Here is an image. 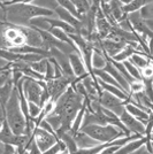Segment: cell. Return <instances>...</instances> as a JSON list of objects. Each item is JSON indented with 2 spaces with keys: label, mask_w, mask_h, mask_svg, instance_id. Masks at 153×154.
<instances>
[{
  "label": "cell",
  "mask_w": 153,
  "mask_h": 154,
  "mask_svg": "<svg viewBox=\"0 0 153 154\" xmlns=\"http://www.w3.org/2000/svg\"><path fill=\"white\" fill-rule=\"evenodd\" d=\"M4 23H5V22H1V21H0V28H1V26H2Z\"/></svg>",
  "instance_id": "cell-43"
},
{
  "label": "cell",
  "mask_w": 153,
  "mask_h": 154,
  "mask_svg": "<svg viewBox=\"0 0 153 154\" xmlns=\"http://www.w3.org/2000/svg\"><path fill=\"white\" fill-rule=\"evenodd\" d=\"M57 2H58V5H59V7L66 9L67 12H69L71 15H74V16L77 17L80 21H82V16L77 12L76 6H75V4H74L71 0H57Z\"/></svg>",
  "instance_id": "cell-22"
},
{
  "label": "cell",
  "mask_w": 153,
  "mask_h": 154,
  "mask_svg": "<svg viewBox=\"0 0 153 154\" xmlns=\"http://www.w3.org/2000/svg\"><path fill=\"white\" fill-rule=\"evenodd\" d=\"M107 60L105 58V55L100 52L93 51L92 57H91V68L93 69H104V67L106 66Z\"/></svg>",
  "instance_id": "cell-21"
},
{
  "label": "cell",
  "mask_w": 153,
  "mask_h": 154,
  "mask_svg": "<svg viewBox=\"0 0 153 154\" xmlns=\"http://www.w3.org/2000/svg\"><path fill=\"white\" fill-rule=\"evenodd\" d=\"M28 64L30 66V68H31L32 70H35L36 72H38V74L44 76L45 70H46V64H47V58H43L42 60H39V61L30 62V63Z\"/></svg>",
  "instance_id": "cell-28"
},
{
  "label": "cell",
  "mask_w": 153,
  "mask_h": 154,
  "mask_svg": "<svg viewBox=\"0 0 153 154\" xmlns=\"http://www.w3.org/2000/svg\"><path fill=\"white\" fill-rule=\"evenodd\" d=\"M11 66H12V62H8L5 59L0 58V70H1V69H5V68H8V67H11Z\"/></svg>",
  "instance_id": "cell-36"
},
{
  "label": "cell",
  "mask_w": 153,
  "mask_h": 154,
  "mask_svg": "<svg viewBox=\"0 0 153 154\" xmlns=\"http://www.w3.org/2000/svg\"><path fill=\"white\" fill-rule=\"evenodd\" d=\"M6 22L16 26H29V23L35 17H53L54 12L44 9L33 4H15L5 6Z\"/></svg>",
  "instance_id": "cell-2"
},
{
  "label": "cell",
  "mask_w": 153,
  "mask_h": 154,
  "mask_svg": "<svg viewBox=\"0 0 153 154\" xmlns=\"http://www.w3.org/2000/svg\"><path fill=\"white\" fill-rule=\"evenodd\" d=\"M54 14H57V16L59 20H61V21H64L66 23L70 24L71 26H74V28L76 29L77 33H78L81 26H82V22L77 19V17H75V16L71 15L69 12H67L66 9H64V8H61V7H59V6L54 9Z\"/></svg>",
  "instance_id": "cell-15"
},
{
  "label": "cell",
  "mask_w": 153,
  "mask_h": 154,
  "mask_svg": "<svg viewBox=\"0 0 153 154\" xmlns=\"http://www.w3.org/2000/svg\"><path fill=\"white\" fill-rule=\"evenodd\" d=\"M0 21L6 22V9H5V6L1 2H0Z\"/></svg>",
  "instance_id": "cell-35"
},
{
  "label": "cell",
  "mask_w": 153,
  "mask_h": 154,
  "mask_svg": "<svg viewBox=\"0 0 153 154\" xmlns=\"http://www.w3.org/2000/svg\"><path fill=\"white\" fill-rule=\"evenodd\" d=\"M45 84H46L45 88H46V91H47L50 98L53 99L54 101H57L59 97L67 90L69 84H71V81L66 76H61L59 78H53L50 81H46Z\"/></svg>",
  "instance_id": "cell-7"
},
{
  "label": "cell",
  "mask_w": 153,
  "mask_h": 154,
  "mask_svg": "<svg viewBox=\"0 0 153 154\" xmlns=\"http://www.w3.org/2000/svg\"><path fill=\"white\" fill-rule=\"evenodd\" d=\"M83 97L77 94L74 91V89L71 88V85H69L67 88V90L59 97V99L55 101V108L53 110V113H55L61 117L62 125L57 131H60V132L69 131L73 120L75 119L78 110L81 109L82 105H83Z\"/></svg>",
  "instance_id": "cell-1"
},
{
  "label": "cell",
  "mask_w": 153,
  "mask_h": 154,
  "mask_svg": "<svg viewBox=\"0 0 153 154\" xmlns=\"http://www.w3.org/2000/svg\"><path fill=\"white\" fill-rule=\"evenodd\" d=\"M98 103L101 107L113 112L115 115L119 117L122 114V112L124 110V106L128 101L122 100V99L111 94L106 91H101V93L98 97Z\"/></svg>",
  "instance_id": "cell-6"
},
{
  "label": "cell",
  "mask_w": 153,
  "mask_h": 154,
  "mask_svg": "<svg viewBox=\"0 0 153 154\" xmlns=\"http://www.w3.org/2000/svg\"><path fill=\"white\" fill-rule=\"evenodd\" d=\"M124 108H126V110H127L130 115L134 116L135 119H137V120L140 121L143 124H146L148 121L152 120V113H147L146 110L139 108V107L135 106L133 103H127L126 106H124Z\"/></svg>",
  "instance_id": "cell-14"
},
{
  "label": "cell",
  "mask_w": 153,
  "mask_h": 154,
  "mask_svg": "<svg viewBox=\"0 0 153 154\" xmlns=\"http://www.w3.org/2000/svg\"><path fill=\"white\" fill-rule=\"evenodd\" d=\"M54 78V66L51 61L47 58V64H46V70H45L44 74V81H50V79H53Z\"/></svg>",
  "instance_id": "cell-32"
},
{
  "label": "cell",
  "mask_w": 153,
  "mask_h": 154,
  "mask_svg": "<svg viewBox=\"0 0 153 154\" xmlns=\"http://www.w3.org/2000/svg\"><path fill=\"white\" fill-rule=\"evenodd\" d=\"M13 89H14V85H13V82H12V81H9L8 83H6L4 86L0 88V103H1L2 107H4L5 103H7L8 98L11 97Z\"/></svg>",
  "instance_id": "cell-24"
},
{
  "label": "cell",
  "mask_w": 153,
  "mask_h": 154,
  "mask_svg": "<svg viewBox=\"0 0 153 154\" xmlns=\"http://www.w3.org/2000/svg\"><path fill=\"white\" fill-rule=\"evenodd\" d=\"M59 154H69V152H68L67 149H64V151H62V152H60Z\"/></svg>",
  "instance_id": "cell-41"
},
{
  "label": "cell",
  "mask_w": 153,
  "mask_h": 154,
  "mask_svg": "<svg viewBox=\"0 0 153 154\" xmlns=\"http://www.w3.org/2000/svg\"><path fill=\"white\" fill-rule=\"evenodd\" d=\"M111 1H113V0H100V2H105V4H108Z\"/></svg>",
  "instance_id": "cell-40"
},
{
  "label": "cell",
  "mask_w": 153,
  "mask_h": 154,
  "mask_svg": "<svg viewBox=\"0 0 153 154\" xmlns=\"http://www.w3.org/2000/svg\"><path fill=\"white\" fill-rule=\"evenodd\" d=\"M140 75H142V79H147V78H152L153 75V68L152 64H148L145 68H143L140 70Z\"/></svg>",
  "instance_id": "cell-34"
},
{
  "label": "cell",
  "mask_w": 153,
  "mask_h": 154,
  "mask_svg": "<svg viewBox=\"0 0 153 154\" xmlns=\"http://www.w3.org/2000/svg\"><path fill=\"white\" fill-rule=\"evenodd\" d=\"M5 121V112H4V107L0 103V123H2Z\"/></svg>",
  "instance_id": "cell-37"
},
{
  "label": "cell",
  "mask_w": 153,
  "mask_h": 154,
  "mask_svg": "<svg viewBox=\"0 0 153 154\" xmlns=\"http://www.w3.org/2000/svg\"><path fill=\"white\" fill-rule=\"evenodd\" d=\"M73 136L74 140L76 143L77 148L78 149H86V148H91V147H95L97 145H99V143L97 140H95L93 138H91L90 136H88L86 134H84L83 131H77L75 132Z\"/></svg>",
  "instance_id": "cell-13"
},
{
  "label": "cell",
  "mask_w": 153,
  "mask_h": 154,
  "mask_svg": "<svg viewBox=\"0 0 153 154\" xmlns=\"http://www.w3.org/2000/svg\"><path fill=\"white\" fill-rule=\"evenodd\" d=\"M48 32L51 33L54 38L58 39V40H60V42H62V43H66V44H69V45H74V43H73V40L70 39L69 35L66 33L64 31H62L61 29H59V28H51V29L48 30Z\"/></svg>",
  "instance_id": "cell-23"
},
{
  "label": "cell",
  "mask_w": 153,
  "mask_h": 154,
  "mask_svg": "<svg viewBox=\"0 0 153 154\" xmlns=\"http://www.w3.org/2000/svg\"><path fill=\"white\" fill-rule=\"evenodd\" d=\"M32 136H33V139H35L39 151L42 153H44L45 151L51 148L58 141V137L55 134L47 132V131H45V130L38 128V127H36V128L33 129Z\"/></svg>",
  "instance_id": "cell-8"
},
{
  "label": "cell",
  "mask_w": 153,
  "mask_h": 154,
  "mask_svg": "<svg viewBox=\"0 0 153 154\" xmlns=\"http://www.w3.org/2000/svg\"><path fill=\"white\" fill-rule=\"evenodd\" d=\"M67 58H68V62H69L70 68H71L75 77H83L85 75H88L85 64H84L83 60H82L78 52H71L67 55Z\"/></svg>",
  "instance_id": "cell-11"
},
{
  "label": "cell",
  "mask_w": 153,
  "mask_h": 154,
  "mask_svg": "<svg viewBox=\"0 0 153 154\" xmlns=\"http://www.w3.org/2000/svg\"><path fill=\"white\" fill-rule=\"evenodd\" d=\"M123 66H124V68H126V70L128 71V74L130 75V76L133 77L134 79H137V81H142V75H140V70L138 68H136L134 64L131 63L129 60H126V61H123L122 62Z\"/></svg>",
  "instance_id": "cell-25"
},
{
  "label": "cell",
  "mask_w": 153,
  "mask_h": 154,
  "mask_svg": "<svg viewBox=\"0 0 153 154\" xmlns=\"http://www.w3.org/2000/svg\"><path fill=\"white\" fill-rule=\"evenodd\" d=\"M96 26L97 29H98V35L99 37L101 38H106L111 33V30H112V26L109 24V22L107 21V19L100 14V9H98V14L96 16Z\"/></svg>",
  "instance_id": "cell-17"
},
{
  "label": "cell",
  "mask_w": 153,
  "mask_h": 154,
  "mask_svg": "<svg viewBox=\"0 0 153 154\" xmlns=\"http://www.w3.org/2000/svg\"><path fill=\"white\" fill-rule=\"evenodd\" d=\"M144 91V83L142 81L134 79L131 83H129V94H135Z\"/></svg>",
  "instance_id": "cell-30"
},
{
  "label": "cell",
  "mask_w": 153,
  "mask_h": 154,
  "mask_svg": "<svg viewBox=\"0 0 153 154\" xmlns=\"http://www.w3.org/2000/svg\"><path fill=\"white\" fill-rule=\"evenodd\" d=\"M80 130L90 136L91 138H93L99 144L109 143V141H113L122 137H128L123 130L113 124H104V125L102 124H90Z\"/></svg>",
  "instance_id": "cell-4"
},
{
  "label": "cell",
  "mask_w": 153,
  "mask_h": 154,
  "mask_svg": "<svg viewBox=\"0 0 153 154\" xmlns=\"http://www.w3.org/2000/svg\"><path fill=\"white\" fill-rule=\"evenodd\" d=\"M119 1H120V4L123 6V5H128V4H129L131 0H119Z\"/></svg>",
  "instance_id": "cell-39"
},
{
  "label": "cell",
  "mask_w": 153,
  "mask_h": 154,
  "mask_svg": "<svg viewBox=\"0 0 153 154\" xmlns=\"http://www.w3.org/2000/svg\"><path fill=\"white\" fill-rule=\"evenodd\" d=\"M45 89V81H37L30 77L23 76L22 78V92L26 99L30 103L38 105L40 107V100Z\"/></svg>",
  "instance_id": "cell-5"
},
{
  "label": "cell",
  "mask_w": 153,
  "mask_h": 154,
  "mask_svg": "<svg viewBox=\"0 0 153 154\" xmlns=\"http://www.w3.org/2000/svg\"><path fill=\"white\" fill-rule=\"evenodd\" d=\"M128 60L139 70H142L143 68H145L148 64H151V57H148L146 54H143V53H135Z\"/></svg>",
  "instance_id": "cell-19"
},
{
  "label": "cell",
  "mask_w": 153,
  "mask_h": 154,
  "mask_svg": "<svg viewBox=\"0 0 153 154\" xmlns=\"http://www.w3.org/2000/svg\"><path fill=\"white\" fill-rule=\"evenodd\" d=\"M26 45V37L20 32L19 35L11 42V47H20V46Z\"/></svg>",
  "instance_id": "cell-33"
},
{
  "label": "cell",
  "mask_w": 153,
  "mask_h": 154,
  "mask_svg": "<svg viewBox=\"0 0 153 154\" xmlns=\"http://www.w3.org/2000/svg\"><path fill=\"white\" fill-rule=\"evenodd\" d=\"M5 112V121L7 122L8 127L15 135H24L27 127V120L20 105L19 92L17 89L14 86L12 94L8 98L7 103L4 106Z\"/></svg>",
  "instance_id": "cell-3"
},
{
  "label": "cell",
  "mask_w": 153,
  "mask_h": 154,
  "mask_svg": "<svg viewBox=\"0 0 153 154\" xmlns=\"http://www.w3.org/2000/svg\"><path fill=\"white\" fill-rule=\"evenodd\" d=\"M40 110H42V108L39 107L38 105L28 101V114H29V119H32V120L37 119L38 115L40 114Z\"/></svg>",
  "instance_id": "cell-31"
},
{
  "label": "cell",
  "mask_w": 153,
  "mask_h": 154,
  "mask_svg": "<svg viewBox=\"0 0 153 154\" xmlns=\"http://www.w3.org/2000/svg\"><path fill=\"white\" fill-rule=\"evenodd\" d=\"M45 120L50 123V125H51L52 129H53L54 131L59 130V129L61 128V125H62L61 117L58 115V114H55V113H51L50 115L45 116Z\"/></svg>",
  "instance_id": "cell-27"
},
{
  "label": "cell",
  "mask_w": 153,
  "mask_h": 154,
  "mask_svg": "<svg viewBox=\"0 0 153 154\" xmlns=\"http://www.w3.org/2000/svg\"><path fill=\"white\" fill-rule=\"evenodd\" d=\"M128 21L130 22V24L133 26V30L136 33H145L151 36L152 35V30H150L147 28L146 23H145V20H143L139 16L138 12H134V13H129L127 14Z\"/></svg>",
  "instance_id": "cell-12"
},
{
  "label": "cell",
  "mask_w": 153,
  "mask_h": 154,
  "mask_svg": "<svg viewBox=\"0 0 153 154\" xmlns=\"http://www.w3.org/2000/svg\"><path fill=\"white\" fill-rule=\"evenodd\" d=\"M150 2H152V0H131L128 5H123L122 6V12L124 14L138 12L144 5L150 4Z\"/></svg>",
  "instance_id": "cell-20"
},
{
  "label": "cell",
  "mask_w": 153,
  "mask_h": 154,
  "mask_svg": "<svg viewBox=\"0 0 153 154\" xmlns=\"http://www.w3.org/2000/svg\"><path fill=\"white\" fill-rule=\"evenodd\" d=\"M143 154H151V153H148V152H146V151H145V148H144V151H143Z\"/></svg>",
  "instance_id": "cell-42"
},
{
  "label": "cell",
  "mask_w": 153,
  "mask_h": 154,
  "mask_svg": "<svg viewBox=\"0 0 153 154\" xmlns=\"http://www.w3.org/2000/svg\"><path fill=\"white\" fill-rule=\"evenodd\" d=\"M104 70L106 71V72H108L111 76L114 78L115 81H116V83L119 84L120 86H121V89L124 92H127L128 94H129V83H128L127 81L123 78L121 74L119 72V71L116 70V68H115L114 66L112 64L111 61L107 60V62H106V66L104 67Z\"/></svg>",
  "instance_id": "cell-16"
},
{
  "label": "cell",
  "mask_w": 153,
  "mask_h": 154,
  "mask_svg": "<svg viewBox=\"0 0 153 154\" xmlns=\"http://www.w3.org/2000/svg\"><path fill=\"white\" fill-rule=\"evenodd\" d=\"M46 21L50 24V29L51 28H59V29H61L62 31H64L66 33H68V35H76L77 33L76 29L74 26H71L70 24L66 23V22L61 21V20L53 19V17H46Z\"/></svg>",
  "instance_id": "cell-18"
},
{
  "label": "cell",
  "mask_w": 153,
  "mask_h": 154,
  "mask_svg": "<svg viewBox=\"0 0 153 154\" xmlns=\"http://www.w3.org/2000/svg\"><path fill=\"white\" fill-rule=\"evenodd\" d=\"M31 4L36 5L38 7H42L44 9H48V11H53L57 8L59 5H58L57 0H33Z\"/></svg>",
  "instance_id": "cell-26"
},
{
  "label": "cell",
  "mask_w": 153,
  "mask_h": 154,
  "mask_svg": "<svg viewBox=\"0 0 153 154\" xmlns=\"http://www.w3.org/2000/svg\"><path fill=\"white\" fill-rule=\"evenodd\" d=\"M19 28L21 33L26 37V45L37 48H44L42 36L36 28H30V26H19Z\"/></svg>",
  "instance_id": "cell-10"
},
{
  "label": "cell",
  "mask_w": 153,
  "mask_h": 154,
  "mask_svg": "<svg viewBox=\"0 0 153 154\" xmlns=\"http://www.w3.org/2000/svg\"><path fill=\"white\" fill-rule=\"evenodd\" d=\"M139 16L143 20H153V4H146L138 11Z\"/></svg>",
  "instance_id": "cell-29"
},
{
  "label": "cell",
  "mask_w": 153,
  "mask_h": 154,
  "mask_svg": "<svg viewBox=\"0 0 153 154\" xmlns=\"http://www.w3.org/2000/svg\"><path fill=\"white\" fill-rule=\"evenodd\" d=\"M120 122L124 125V128L127 129L128 131L130 132V135H139L144 136L145 132V124L138 121L137 119H135L134 116H131L128 113L126 108L122 112V114L119 116Z\"/></svg>",
  "instance_id": "cell-9"
},
{
  "label": "cell",
  "mask_w": 153,
  "mask_h": 154,
  "mask_svg": "<svg viewBox=\"0 0 153 154\" xmlns=\"http://www.w3.org/2000/svg\"><path fill=\"white\" fill-rule=\"evenodd\" d=\"M74 154H77V153H74Z\"/></svg>",
  "instance_id": "cell-44"
},
{
  "label": "cell",
  "mask_w": 153,
  "mask_h": 154,
  "mask_svg": "<svg viewBox=\"0 0 153 154\" xmlns=\"http://www.w3.org/2000/svg\"><path fill=\"white\" fill-rule=\"evenodd\" d=\"M143 151H144V145L140 146L139 148H137V149H135L134 152H131V153H129V154H143Z\"/></svg>",
  "instance_id": "cell-38"
}]
</instances>
